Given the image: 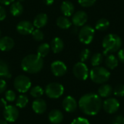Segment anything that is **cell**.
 Masks as SVG:
<instances>
[{
	"mask_svg": "<svg viewBox=\"0 0 124 124\" xmlns=\"http://www.w3.org/2000/svg\"><path fill=\"white\" fill-rule=\"evenodd\" d=\"M78 106L84 114L87 116H95L102 108V99L97 94L88 93L80 98Z\"/></svg>",
	"mask_w": 124,
	"mask_h": 124,
	"instance_id": "1",
	"label": "cell"
},
{
	"mask_svg": "<svg viewBox=\"0 0 124 124\" xmlns=\"http://www.w3.org/2000/svg\"><path fill=\"white\" fill-rule=\"evenodd\" d=\"M44 67L43 58L38 54H28L25 56L21 62V68L28 73H37Z\"/></svg>",
	"mask_w": 124,
	"mask_h": 124,
	"instance_id": "2",
	"label": "cell"
},
{
	"mask_svg": "<svg viewBox=\"0 0 124 124\" xmlns=\"http://www.w3.org/2000/svg\"><path fill=\"white\" fill-rule=\"evenodd\" d=\"M122 46L121 39L116 34L110 33L105 36L102 41V46L105 49L104 54L110 52H118Z\"/></svg>",
	"mask_w": 124,
	"mask_h": 124,
	"instance_id": "3",
	"label": "cell"
},
{
	"mask_svg": "<svg viewBox=\"0 0 124 124\" xmlns=\"http://www.w3.org/2000/svg\"><path fill=\"white\" fill-rule=\"evenodd\" d=\"M110 77V73L104 67L97 66L90 71V78L94 83L98 84H105Z\"/></svg>",
	"mask_w": 124,
	"mask_h": 124,
	"instance_id": "4",
	"label": "cell"
},
{
	"mask_svg": "<svg viewBox=\"0 0 124 124\" xmlns=\"http://www.w3.org/2000/svg\"><path fill=\"white\" fill-rule=\"evenodd\" d=\"M31 86L30 78L24 75L17 76L14 80V87L20 93L27 92Z\"/></svg>",
	"mask_w": 124,
	"mask_h": 124,
	"instance_id": "5",
	"label": "cell"
},
{
	"mask_svg": "<svg viewBox=\"0 0 124 124\" xmlns=\"http://www.w3.org/2000/svg\"><path fill=\"white\" fill-rule=\"evenodd\" d=\"M94 29L89 25H84L78 32V39L80 41L84 44H89L94 39Z\"/></svg>",
	"mask_w": 124,
	"mask_h": 124,
	"instance_id": "6",
	"label": "cell"
},
{
	"mask_svg": "<svg viewBox=\"0 0 124 124\" xmlns=\"http://www.w3.org/2000/svg\"><path fill=\"white\" fill-rule=\"evenodd\" d=\"M45 93L46 96L52 99H57L60 97L64 93V87L59 83H50L45 88Z\"/></svg>",
	"mask_w": 124,
	"mask_h": 124,
	"instance_id": "7",
	"label": "cell"
},
{
	"mask_svg": "<svg viewBox=\"0 0 124 124\" xmlns=\"http://www.w3.org/2000/svg\"><path fill=\"white\" fill-rule=\"evenodd\" d=\"M73 73L76 78L81 81L86 80L89 74L88 67L86 64H84V62H77L73 66Z\"/></svg>",
	"mask_w": 124,
	"mask_h": 124,
	"instance_id": "8",
	"label": "cell"
},
{
	"mask_svg": "<svg viewBox=\"0 0 124 124\" xmlns=\"http://www.w3.org/2000/svg\"><path fill=\"white\" fill-rule=\"evenodd\" d=\"M3 116L5 121L9 123L15 122L19 116V111L17 108L13 105H7L4 108Z\"/></svg>",
	"mask_w": 124,
	"mask_h": 124,
	"instance_id": "9",
	"label": "cell"
},
{
	"mask_svg": "<svg viewBox=\"0 0 124 124\" xmlns=\"http://www.w3.org/2000/svg\"><path fill=\"white\" fill-rule=\"evenodd\" d=\"M102 107L106 113L113 114L118 110L120 103L116 98H108L102 103Z\"/></svg>",
	"mask_w": 124,
	"mask_h": 124,
	"instance_id": "10",
	"label": "cell"
},
{
	"mask_svg": "<svg viewBox=\"0 0 124 124\" xmlns=\"http://www.w3.org/2000/svg\"><path fill=\"white\" fill-rule=\"evenodd\" d=\"M51 70H52V73L55 76L60 77V76H64L66 73L67 66L63 62L60 60H56L52 63Z\"/></svg>",
	"mask_w": 124,
	"mask_h": 124,
	"instance_id": "11",
	"label": "cell"
},
{
	"mask_svg": "<svg viewBox=\"0 0 124 124\" xmlns=\"http://www.w3.org/2000/svg\"><path fill=\"white\" fill-rule=\"evenodd\" d=\"M17 31L22 35H28L32 33L34 30V25L28 20H22L19 22L16 26Z\"/></svg>",
	"mask_w": 124,
	"mask_h": 124,
	"instance_id": "12",
	"label": "cell"
},
{
	"mask_svg": "<svg viewBox=\"0 0 124 124\" xmlns=\"http://www.w3.org/2000/svg\"><path fill=\"white\" fill-rule=\"evenodd\" d=\"M88 20V15L84 11H78L73 14L72 17L73 24L76 26H84Z\"/></svg>",
	"mask_w": 124,
	"mask_h": 124,
	"instance_id": "13",
	"label": "cell"
},
{
	"mask_svg": "<svg viewBox=\"0 0 124 124\" xmlns=\"http://www.w3.org/2000/svg\"><path fill=\"white\" fill-rule=\"evenodd\" d=\"M62 107L66 112L73 113L76 110V109L78 108V103H77L76 100L73 97L67 96L63 100Z\"/></svg>",
	"mask_w": 124,
	"mask_h": 124,
	"instance_id": "14",
	"label": "cell"
},
{
	"mask_svg": "<svg viewBox=\"0 0 124 124\" xmlns=\"http://www.w3.org/2000/svg\"><path fill=\"white\" fill-rule=\"evenodd\" d=\"M32 109L37 114H43L46 110V103L44 100L37 98L32 103Z\"/></svg>",
	"mask_w": 124,
	"mask_h": 124,
	"instance_id": "15",
	"label": "cell"
},
{
	"mask_svg": "<svg viewBox=\"0 0 124 124\" xmlns=\"http://www.w3.org/2000/svg\"><path fill=\"white\" fill-rule=\"evenodd\" d=\"M15 46L13 39L9 36H4L0 38V50L7 52L11 50Z\"/></svg>",
	"mask_w": 124,
	"mask_h": 124,
	"instance_id": "16",
	"label": "cell"
},
{
	"mask_svg": "<svg viewBox=\"0 0 124 124\" xmlns=\"http://www.w3.org/2000/svg\"><path fill=\"white\" fill-rule=\"evenodd\" d=\"M63 118L64 116H63L62 113L60 110H57V109H54L50 111L48 116L49 121H50V123L53 124H60L63 121Z\"/></svg>",
	"mask_w": 124,
	"mask_h": 124,
	"instance_id": "17",
	"label": "cell"
},
{
	"mask_svg": "<svg viewBox=\"0 0 124 124\" xmlns=\"http://www.w3.org/2000/svg\"><path fill=\"white\" fill-rule=\"evenodd\" d=\"M47 23H48L47 15L45 13H39L35 17L33 25H34V27L37 28H41L44 27L47 24Z\"/></svg>",
	"mask_w": 124,
	"mask_h": 124,
	"instance_id": "18",
	"label": "cell"
},
{
	"mask_svg": "<svg viewBox=\"0 0 124 124\" xmlns=\"http://www.w3.org/2000/svg\"><path fill=\"white\" fill-rule=\"evenodd\" d=\"M74 5L69 1H64L60 6V10L65 17H70L74 13Z\"/></svg>",
	"mask_w": 124,
	"mask_h": 124,
	"instance_id": "19",
	"label": "cell"
},
{
	"mask_svg": "<svg viewBox=\"0 0 124 124\" xmlns=\"http://www.w3.org/2000/svg\"><path fill=\"white\" fill-rule=\"evenodd\" d=\"M50 47L54 53L55 54L60 53L64 49V42L60 38L55 37L52 40Z\"/></svg>",
	"mask_w": 124,
	"mask_h": 124,
	"instance_id": "20",
	"label": "cell"
},
{
	"mask_svg": "<svg viewBox=\"0 0 124 124\" xmlns=\"http://www.w3.org/2000/svg\"><path fill=\"white\" fill-rule=\"evenodd\" d=\"M11 76L12 75L7 62L2 60H0V78L9 79Z\"/></svg>",
	"mask_w": 124,
	"mask_h": 124,
	"instance_id": "21",
	"label": "cell"
},
{
	"mask_svg": "<svg viewBox=\"0 0 124 124\" xmlns=\"http://www.w3.org/2000/svg\"><path fill=\"white\" fill-rule=\"evenodd\" d=\"M113 92V87L110 84H102L98 89V95L101 98L109 97Z\"/></svg>",
	"mask_w": 124,
	"mask_h": 124,
	"instance_id": "22",
	"label": "cell"
},
{
	"mask_svg": "<svg viewBox=\"0 0 124 124\" xmlns=\"http://www.w3.org/2000/svg\"><path fill=\"white\" fill-rule=\"evenodd\" d=\"M23 10H24L23 7L20 1L12 2L9 7L10 13L15 17H18V16L21 15L23 12Z\"/></svg>",
	"mask_w": 124,
	"mask_h": 124,
	"instance_id": "23",
	"label": "cell"
},
{
	"mask_svg": "<svg viewBox=\"0 0 124 124\" xmlns=\"http://www.w3.org/2000/svg\"><path fill=\"white\" fill-rule=\"evenodd\" d=\"M56 23L57 25L61 29H68L72 25L71 21L68 18V17L65 16L59 17L56 20Z\"/></svg>",
	"mask_w": 124,
	"mask_h": 124,
	"instance_id": "24",
	"label": "cell"
},
{
	"mask_svg": "<svg viewBox=\"0 0 124 124\" xmlns=\"http://www.w3.org/2000/svg\"><path fill=\"white\" fill-rule=\"evenodd\" d=\"M105 65L108 68L113 70L118 65V59L113 54H110L105 59Z\"/></svg>",
	"mask_w": 124,
	"mask_h": 124,
	"instance_id": "25",
	"label": "cell"
},
{
	"mask_svg": "<svg viewBox=\"0 0 124 124\" xmlns=\"http://www.w3.org/2000/svg\"><path fill=\"white\" fill-rule=\"evenodd\" d=\"M50 45L47 43L41 44L37 49V54L41 57H45L50 51Z\"/></svg>",
	"mask_w": 124,
	"mask_h": 124,
	"instance_id": "26",
	"label": "cell"
},
{
	"mask_svg": "<svg viewBox=\"0 0 124 124\" xmlns=\"http://www.w3.org/2000/svg\"><path fill=\"white\" fill-rule=\"evenodd\" d=\"M110 26V22L105 18H101L97 20L95 25V28L98 31H105Z\"/></svg>",
	"mask_w": 124,
	"mask_h": 124,
	"instance_id": "27",
	"label": "cell"
},
{
	"mask_svg": "<svg viewBox=\"0 0 124 124\" xmlns=\"http://www.w3.org/2000/svg\"><path fill=\"white\" fill-rule=\"evenodd\" d=\"M44 93V89L39 86H35L30 91V94L34 98H40Z\"/></svg>",
	"mask_w": 124,
	"mask_h": 124,
	"instance_id": "28",
	"label": "cell"
},
{
	"mask_svg": "<svg viewBox=\"0 0 124 124\" xmlns=\"http://www.w3.org/2000/svg\"><path fill=\"white\" fill-rule=\"evenodd\" d=\"M28 103V98L26 95L21 94L16 100V106L20 108H24Z\"/></svg>",
	"mask_w": 124,
	"mask_h": 124,
	"instance_id": "29",
	"label": "cell"
},
{
	"mask_svg": "<svg viewBox=\"0 0 124 124\" xmlns=\"http://www.w3.org/2000/svg\"><path fill=\"white\" fill-rule=\"evenodd\" d=\"M103 55L101 53H95L91 58V63L94 67L100 66V65L102 62Z\"/></svg>",
	"mask_w": 124,
	"mask_h": 124,
	"instance_id": "30",
	"label": "cell"
},
{
	"mask_svg": "<svg viewBox=\"0 0 124 124\" xmlns=\"http://www.w3.org/2000/svg\"><path fill=\"white\" fill-rule=\"evenodd\" d=\"M32 35V37L33 39L36 41H43L44 39V33L39 29V28H37V29H34L31 33Z\"/></svg>",
	"mask_w": 124,
	"mask_h": 124,
	"instance_id": "31",
	"label": "cell"
},
{
	"mask_svg": "<svg viewBox=\"0 0 124 124\" xmlns=\"http://www.w3.org/2000/svg\"><path fill=\"white\" fill-rule=\"evenodd\" d=\"M5 99L9 102H12L16 100V94L12 90H7L5 92Z\"/></svg>",
	"mask_w": 124,
	"mask_h": 124,
	"instance_id": "32",
	"label": "cell"
},
{
	"mask_svg": "<svg viewBox=\"0 0 124 124\" xmlns=\"http://www.w3.org/2000/svg\"><path fill=\"white\" fill-rule=\"evenodd\" d=\"M113 93L116 96L122 97L124 96V84H119L116 86L113 90Z\"/></svg>",
	"mask_w": 124,
	"mask_h": 124,
	"instance_id": "33",
	"label": "cell"
},
{
	"mask_svg": "<svg viewBox=\"0 0 124 124\" xmlns=\"http://www.w3.org/2000/svg\"><path fill=\"white\" fill-rule=\"evenodd\" d=\"M90 54H91V52L89 49H84L81 51V54H80V60H81V62H84L85 61H86L89 57H90Z\"/></svg>",
	"mask_w": 124,
	"mask_h": 124,
	"instance_id": "34",
	"label": "cell"
},
{
	"mask_svg": "<svg viewBox=\"0 0 124 124\" xmlns=\"http://www.w3.org/2000/svg\"><path fill=\"white\" fill-rule=\"evenodd\" d=\"M78 2L84 7H89L94 4L96 0H78Z\"/></svg>",
	"mask_w": 124,
	"mask_h": 124,
	"instance_id": "35",
	"label": "cell"
},
{
	"mask_svg": "<svg viewBox=\"0 0 124 124\" xmlns=\"http://www.w3.org/2000/svg\"><path fill=\"white\" fill-rule=\"evenodd\" d=\"M71 124H90V123H89V121L86 118L79 117V118H75L72 121Z\"/></svg>",
	"mask_w": 124,
	"mask_h": 124,
	"instance_id": "36",
	"label": "cell"
},
{
	"mask_svg": "<svg viewBox=\"0 0 124 124\" xmlns=\"http://www.w3.org/2000/svg\"><path fill=\"white\" fill-rule=\"evenodd\" d=\"M7 89V82L4 79H0V94L4 92Z\"/></svg>",
	"mask_w": 124,
	"mask_h": 124,
	"instance_id": "37",
	"label": "cell"
},
{
	"mask_svg": "<svg viewBox=\"0 0 124 124\" xmlns=\"http://www.w3.org/2000/svg\"><path fill=\"white\" fill-rule=\"evenodd\" d=\"M6 16H7L6 9L3 6H0V21L4 20L6 18Z\"/></svg>",
	"mask_w": 124,
	"mask_h": 124,
	"instance_id": "38",
	"label": "cell"
},
{
	"mask_svg": "<svg viewBox=\"0 0 124 124\" xmlns=\"http://www.w3.org/2000/svg\"><path fill=\"white\" fill-rule=\"evenodd\" d=\"M118 59L121 62L124 63V49L118 50Z\"/></svg>",
	"mask_w": 124,
	"mask_h": 124,
	"instance_id": "39",
	"label": "cell"
},
{
	"mask_svg": "<svg viewBox=\"0 0 124 124\" xmlns=\"http://www.w3.org/2000/svg\"><path fill=\"white\" fill-rule=\"evenodd\" d=\"M124 118L122 116H118L115 118L114 119V123L113 124H123L124 123Z\"/></svg>",
	"mask_w": 124,
	"mask_h": 124,
	"instance_id": "40",
	"label": "cell"
},
{
	"mask_svg": "<svg viewBox=\"0 0 124 124\" xmlns=\"http://www.w3.org/2000/svg\"><path fill=\"white\" fill-rule=\"evenodd\" d=\"M14 1L15 0H0V4L3 5H9L14 2Z\"/></svg>",
	"mask_w": 124,
	"mask_h": 124,
	"instance_id": "41",
	"label": "cell"
},
{
	"mask_svg": "<svg viewBox=\"0 0 124 124\" xmlns=\"http://www.w3.org/2000/svg\"><path fill=\"white\" fill-rule=\"evenodd\" d=\"M7 100H5L4 99H1L0 100V106L3 107V108H5L7 105Z\"/></svg>",
	"mask_w": 124,
	"mask_h": 124,
	"instance_id": "42",
	"label": "cell"
},
{
	"mask_svg": "<svg viewBox=\"0 0 124 124\" xmlns=\"http://www.w3.org/2000/svg\"><path fill=\"white\" fill-rule=\"evenodd\" d=\"M43 1H44V4L48 6H50L54 3V0H43Z\"/></svg>",
	"mask_w": 124,
	"mask_h": 124,
	"instance_id": "43",
	"label": "cell"
},
{
	"mask_svg": "<svg viewBox=\"0 0 124 124\" xmlns=\"http://www.w3.org/2000/svg\"><path fill=\"white\" fill-rule=\"evenodd\" d=\"M0 124H8L7 121L5 120H0Z\"/></svg>",
	"mask_w": 124,
	"mask_h": 124,
	"instance_id": "44",
	"label": "cell"
},
{
	"mask_svg": "<svg viewBox=\"0 0 124 124\" xmlns=\"http://www.w3.org/2000/svg\"><path fill=\"white\" fill-rule=\"evenodd\" d=\"M77 31H78V30H77V28H76V27L74 28H73V30H72V32H73V33H76Z\"/></svg>",
	"mask_w": 124,
	"mask_h": 124,
	"instance_id": "45",
	"label": "cell"
},
{
	"mask_svg": "<svg viewBox=\"0 0 124 124\" xmlns=\"http://www.w3.org/2000/svg\"><path fill=\"white\" fill-rule=\"evenodd\" d=\"M25 0H17V1H20V2H22V1H24Z\"/></svg>",
	"mask_w": 124,
	"mask_h": 124,
	"instance_id": "46",
	"label": "cell"
},
{
	"mask_svg": "<svg viewBox=\"0 0 124 124\" xmlns=\"http://www.w3.org/2000/svg\"><path fill=\"white\" fill-rule=\"evenodd\" d=\"M0 36H1V31H0Z\"/></svg>",
	"mask_w": 124,
	"mask_h": 124,
	"instance_id": "47",
	"label": "cell"
},
{
	"mask_svg": "<svg viewBox=\"0 0 124 124\" xmlns=\"http://www.w3.org/2000/svg\"><path fill=\"white\" fill-rule=\"evenodd\" d=\"M123 124H124V123H123Z\"/></svg>",
	"mask_w": 124,
	"mask_h": 124,
	"instance_id": "48",
	"label": "cell"
},
{
	"mask_svg": "<svg viewBox=\"0 0 124 124\" xmlns=\"http://www.w3.org/2000/svg\"></svg>",
	"mask_w": 124,
	"mask_h": 124,
	"instance_id": "49",
	"label": "cell"
}]
</instances>
